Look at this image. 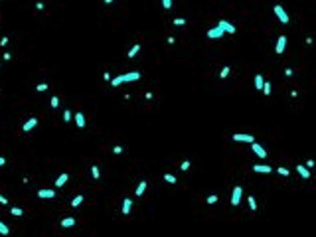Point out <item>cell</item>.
<instances>
[{
	"label": "cell",
	"mask_w": 316,
	"mask_h": 237,
	"mask_svg": "<svg viewBox=\"0 0 316 237\" xmlns=\"http://www.w3.org/2000/svg\"><path fill=\"white\" fill-rule=\"evenodd\" d=\"M217 26H219L223 32H225V34H235V26H233L231 22H227V20H223V18L217 22Z\"/></svg>",
	"instance_id": "obj_5"
},
{
	"label": "cell",
	"mask_w": 316,
	"mask_h": 237,
	"mask_svg": "<svg viewBox=\"0 0 316 237\" xmlns=\"http://www.w3.org/2000/svg\"><path fill=\"white\" fill-rule=\"evenodd\" d=\"M229 71H231V67H229V65H225V67L221 69V71H219V77H221V79H225L227 75H229Z\"/></svg>",
	"instance_id": "obj_25"
},
{
	"label": "cell",
	"mask_w": 316,
	"mask_h": 237,
	"mask_svg": "<svg viewBox=\"0 0 316 237\" xmlns=\"http://www.w3.org/2000/svg\"><path fill=\"white\" fill-rule=\"evenodd\" d=\"M255 172H259V174H271L273 172V166H267V164H255L253 166Z\"/></svg>",
	"instance_id": "obj_11"
},
{
	"label": "cell",
	"mask_w": 316,
	"mask_h": 237,
	"mask_svg": "<svg viewBox=\"0 0 316 237\" xmlns=\"http://www.w3.org/2000/svg\"><path fill=\"white\" fill-rule=\"evenodd\" d=\"M190 166H192V164H190V160H184V162L180 164V170H184V172H186V170H190Z\"/></svg>",
	"instance_id": "obj_35"
},
{
	"label": "cell",
	"mask_w": 316,
	"mask_h": 237,
	"mask_svg": "<svg viewBox=\"0 0 316 237\" xmlns=\"http://www.w3.org/2000/svg\"><path fill=\"white\" fill-rule=\"evenodd\" d=\"M247 202H249V208H251V209H253V212H255V209H257V202H255V196H249V198H247Z\"/></svg>",
	"instance_id": "obj_28"
},
{
	"label": "cell",
	"mask_w": 316,
	"mask_h": 237,
	"mask_svg": "<svg viewBox=\"0 0 316 237\" xmlns=\"http://www.w3.org/2000/svg\"><path fill=\"white\" fill-rule=\"evenodd\" d=\"M217 200H219L217 194H211V196H207V203H210V206H211V203H216Z\"/></svg>",
	"instance_id": "obj_32"
},
{
	"label": "cell",
	"mask_w": 316,
	"mask_h": 237,
	"mask_svg": "<svg viewBox=\"0 0 316 237\" xmlns=\"http://www.w3.org/2000/svg\"><path fill=\"white\" fill-rule=\"evenodd\" d=\"M77 221H75V217H63L61 219V227L63 229H69V227H73Z\"/></svg>",
	"instance_id": "obj_15"
},
{
	"label": "cell",
	"mask_w": 316,
	"mask_h": 237,
	"mask_svg": "<svg viewBox=\"0 0 316 237\" xmlns=\"http://www.w3.org/2000/svg\"><path fill=\"white\" fill-rule=\"evenodd\" d=\"M103 2H105V4H111V2H113V0H103Z\"/></svg>",
	"instance_id": "obj_46"
},
{
	"label": "cell",
	"mask_w": 316,
	"mask_h": 237,
	"mask_svg": "<svg viewBox=\"0 0 316 237\" xmlns=\"http://www.w3.org/2000/svg\"><path fill=\"white\" fill-rule=\"evenodd\" d=\"M261 91H263L265 95H271V83H267V81H265V83H263V89H261Z\"/></svg>",
	"instance_id": "obj_34"
},
{
	"label": "cell",
	"mask_w": 316,
	"mask_h": 237,
	"mask_svg": "<svg viewBox=\"0 0 316 237\" xmlns=\"http://www.w3.org/2000/svg\"><path fill=\"white\" fill-rule=\"evenodd\" d=\"M277 172H278L281 176H288V174H291V170H288V168H285V166H278V168H277Z\"/></svg>",
	"instance_id": "obj_29"
},
{
	"label": "cell",
	"mask_w": 316,
	"mask_h": 237,
	"mask_svg": "<svg viewBox=\"0 0 316 237\" xmlns=\"http://www.w3.org/2000/svg\"><path fill=\"white\" fill-rule=\"evenodd\" d=\"M47 89H50V85H47V83H38V85H36V91H40V93H44V91H47Z\"/></svg>",
	"instance_id": "obj_26"
},
{
	"label": "cell",
	"mask_w": 316,
	"mask_h": 237,
	"mask_svg": "<svg viewBox=\"0 0 316 237\" xmlns=\"http://www.w3.org/2000/svg\"><path fill=\"white\" fill-rule=\"evenodd\" d=\"M10 233V227L4 221H0V235H8Z\"/></svg>",
	"instance_id": "obj_22"
},
{
	"label": "cell",
	"mask_w": 316,
	"mask_h": 237,
	"mask_svg": "<svg viewBox=\"0 0 316 237\" xmlns=\"http://www.w3.org/2000/svg\"><path fill=\"white\" fill-rule=\"evenodd\" d=\"M0 203H2V206H6V203H8V198H4L2 194H0Z\"/></svg>",
	"instance_id": "obj_39"
},
{
	"label": "cell",
	"mask_w": 316,
	"mask_h": 237,
	"mask_svg": "<svg viewBox=\"0 0 316 237\" xmlns=\"http://www.w3.org/2000/svg\"><path fill=\"white\" fill-rule=\"evenodd\" d=\"M294 71H292V69L291 67H285V75H287V77H291V75H292Z\"/></svg>",
	"instance_id": "obj_38"
},
{
	"label": "cell",
	"mask_w": 316,
	"mask_h": 237,
	"mask_svg": "<svg viewBox=\"0 0 316 237\" xmlns=\"http://www.w3.org/2000/svg\"><path fill=\"white\" fill-rule=\"evenodd\" d=\"M122 152H125V148H122L121 144H115L113 146V154H122Z\"/></svg>",
	"instance_id": "obj_33"
},
{
	"label": "cell",
	"mask_w": 316,
	"mask_h": 237,
	"mask_svg": "<svg viewBox=\"0 0 316 237\" xmlns=\"http://www.w3.org/2000/svg\"><path fill=\"white\" fill-rule=\"evenodd\" d=\"M38 198H42V200H53V198H56V190H51V188H42V190H38Z\"/></svg>",
	"instance_id": "obj_4"
},
{
	"label": "cell",
	"mask_w": 316,
	"mask_h": 237,
	"mask_svg": "<svg viewBox=\"0 0 316 237\" xmlns=\"http://www.w3.org/2000/svg\"><path fill=\"white\" fill-rule=\"evenodd\" d=\"M4 164H6V158H4V156H0V166H4Z\"/></svg>",
	"instance_id": "obj_45"
},
{
	"label": "cell",
	"mask_w": 316,
	"mask_h": 237,
	"mask_svg": "<svg viewBox=\"0 0 316 237\" xmlns=\"http://www.w3.org/2000/svg\"><path fill=\"white\" fill-rule=\"evenodd\" d=\"M8 42H10V40H8V38H6V36H4V38H2V40H0V46H2V47H4V46H6V44H8Z\"/></svg>",
	"instance_id": "obj_40"
},
{
	"label": "cell",
	"mask_w": 316,
	"mask_h": 237,
	"mask_svg": "<svg viewBox=\"0 0 316 237\" xmlns=\"http://www.w3.org/2000/svg\"><path fill=\"white\" fill-rule=\"evenodd\" d=\"M162 178H164L166 182H168V184H176V176H172V174H168V172H166V174H164Z\"/></svg>",
	"instance_id": "obj_24"
},
{
	"label": "cell",
	"mask_w": 316,
	"mask_h": 237,
	"mask_svg": "<svg viewBox=\"0 0 316 237\" xmlns=\"http://www.w3.org/2000/svg\"><path fill=\"white\" fill-rule=\"evenodd\" d=\"M304 166H306V168L310 170V168H312V166H314V160H306V164H304Z\"/></svg>",
	"instance_id": "obj_42"
},
{
	"label": "cell",
	"mask_w": 316,
	"mask_h": 237,
	"mask_svg": "<svg viewBox=\"0 0 316 237\" xmlns=\"http://www.w3.org/2000/svg\"><path fill=\"white\" fill-rule=\"evenodd\" d=\"M34 127H38V118H36V117H32V118H28V121H26L24 125H22V131H24V132H30Z\"/></svg>",
	"instance_id": "obj_10"
},
{
	"label": "cell",
	"mask_w": 316,
	"mask_h": 237,
	"mask_svg": "<svg viewBox=\"0 0 316 237\" xmlns=\"http://www.w3.org/2000/svg\"><path fill=\"white\" fill-rule=\"evenodd\" d=\"M296 172L304 178V180H306V178H310V170L306 168V166H302V164H298V166H296Z\"/></svg>",
	"instance_id": "obj_16"
},
{
	"label": "cell",
	"mask_w": 316,
	"mask_h": 237,
	"mask_svg": "<svg viewBox=\"0 0 316 237\" xmlns=\"http://www.w3.org/2000/svg\"><path fill=\"white\" fill-rule=\"evenodd\" d=\"M285 47H287V36H278L277 38V46H275V53L281 56V53L285 51Z\"/></svg>",
	"instance_id": "obj_7"
},
{
	"label": "cell",
	"mask_w": 316,
	"mask_h": 237,
	"mask_svg": "<svg viewBox=\"0 0 316 237\" xmlns=\"http://www.w3.org/2000/svg\"><path fill=\"white\" fill-rule=\"evenodd\" d=\"M223 34H225V32H223L221 28H219V26H216V28L207 30V40H221V38H223Z\"/></svg>",
	"instance_id": "obj_3"
},
{
	"label": "cell",
	"mask_w": 316,
	"mask_h": 237,
	"mask_svg": "<svg viewBox=\"0 0 316 237\" xmlns=\"http://www.w3.org/2000/svg\"><path fill=\"white\" fill-rule=\"evenodd\" d=\"M231 138H233L235 142H253V141H255V136H253V134H241V132L233 134Z\"/></svg>",
	"instance_id": "obj_9"
},
{
	"label": "cell",
	"mask_w": 316,
	"mask_h": 237,
	"mask_svg": "<svg viewBox=\"0 0 316 237\" xmlns=\"http://www.w3.org/2000/svg\"><path fill=\"white\" fill-rule=\"evenodd\" d=\"M166 42H168V44H170V46H172V44H174V42H176V38H172V36H170V38H166Z\"/></svg>",
	"instance_id": "obj_44"
},
{
	"label": "cell",
	"mask_w": 316,
	"mask_h": 237,
	"mask_svg": "<svg viewBox=\"0 0 316 237\" xmlns=\"http://www.w3.org/2000/svg\"><path fill=\"white\" fill-rule=\"evenodd\" d=\"M273 10H275V16H277V18H278V22H281V24H285V26H287L288 22H291V18H288L287 10L283 8L281 4H275V6H273Z\"/></svg>",
	"instance_id": "obj_1"
},
{
	"label": "cell",
	"mask_w": 316,
	"mask_h": 237,
	"mask_svg": "<svg viewBox=\"0 0 316 237\" xmlns=\"http://www.w3.org/2000/svg\"><path fill=\"white\" fill-rule=\"evenodd\" d=\"M251 150H253V152L257 154V156H259V158H267V150L263 148V146H261V144L259 142H251Z\"/></svg>",
	"instance_id": "obj_8"
},
{
	"label": "cell",
	"mask_w": 316,
	"mask_h": 237,
	"mask_svg": "<svg viewBox=\"0 0 316 237\" xmlns=\"http://www.w3.org/2000/svg\"><path fill=\"white\" fill-rule=\"evenodd\" d=\"M121 79H122V83L138 81V79H140V73H138V71H128V73H125V75H121Z\"/></svg>",
	"instance_id": "obj_6"
},
{
	"label": "cell",
	"mask_w": 316,
	"mask_h": 237,
	"mask_svg": "<svg viewBox=\"0 0 316 237\" xmlns=\"http://www.w3.org/2000/svg\"><path fill=\"white\" fill-rule=\"evenodd\" d=\"M162 8L170 10V8H172V0H162Z\"/></svg>",
	"instance_id": "obj_36"
},
{
	"label": "cell",
	"mask_w": 316,
	"mask_h": 237,
	"mask_svg": "<svg viewBox=\"0 0 316 237\" xmlns=\"http://www.w3.org/2000/svg\"><path fill=\"white\" fill-rule=\"evenodd\" d=\"M83 200H85L83 196H75V198H73V200H71V208H79V206H81V203H83Z\"/></svg>",
	"instance_id": "obj_20"
},
{
	"label": "cell",
	"mask_w": 316,
	"mask_h": 237,
	"mask_svg": "<svg viewBox=\"0 0 316 237\" xmlns=\"http://www.w3.org/2000/svg\"><path fill=\"white\" fill-rule=\"evenodd\" d=\"M44 8H46V6H44V2H36V10H38V12H42Z\"/></svg>",
	"instance_id": "obj_37"
},
{
	"label": "cell",
	"mask_w": 316,
	"mask_h": 237,
	"mask_svg": "<svg viewBox=\"0 0 316 237\" xmlns=\"http://www.w3.org/2000/svg\"><path fill=\"white\" fill-rule=\"evenodd\" d=\"M241 198H243V188H241V186H235V188H233V194H231V206H233V208L239 206Z\"/></svg>",
	"instance_id": "obj_2"
},
{
	"label": "cell",
	"mask_w": 316,
	"mask_h": 237,
	"mask_svg": "<svg viewBox=\"0 0 316 237\" xmlns=\"http://www.w3.org/2000/svg\"><path fill=\"white\" fill-rule=\"evenodd\" d=\"M174 26H178V28H182V26H186V18H174Z\"/></svg>",
	"instance_id": "obj_27"
},
{
	"label": "cell",
	"mask_w": 316,
	"mask_h": 237,
	"mask_svg": "<svg viewBox=\"0 0 316 237\" xmlns=\"http://www.w3.org/2000/svg\"><path fill=\"white\" fill-rule=\"evenodd\" d=\"M2 57H4V61H10V59H12V53H8V51H6Z\"/></svg>",
	"instance_id": "obj_41"
},
{
	"label": "cell",
	"mask_w": 316,
	"mask_h": 237,
	"mask_svg": "<svg viewBox=\"0 0 316 237\" xmlns=\"http://www.w3.org/2000/svg\"><path fill=\"white\" fill-rule=\"evenodd\" d=\"M67 182H69V174H65V172H63V174L57 176V180L53 182V184H56V188H63V186L67 184Z\"/></svg>",
	"instance_id": "obj_13"
},
{
	"label": "cell",
	"mask_w": 316,
	"mask_h": 237,
	"mask_svg": "<svg viewBox=\"0 0 316 237\" xmlns=\"http://www.w3.org/2000/svg\"><path fill=\"white\" fill-rule=\"evenodd\" d=\"M50 105H51V109H57V107H60V97L53 95L51 99H50Z\"/></svg>",
	"instance_id": "obj_23"
},
{
	"label": "cell",
	"mask_w": 316,
	"mask_h": 237,
	"mask_svg": "<svg viewBox=\"0 0 316 237\" xmlns=\"http://www.w3.org/2000/svg\"><path fill=\"white\" fill-rule=\"evenodd\" d=\"M103 79H105V81H109V79H111V73L105 71V73H103Z\"/></svg>",
	"instance_id": "obj_43"
},
{
	"label": "cell",
	"mask_w": 316,
	"mask_h": 237,
	"mask_svg": "<svg viewBox=\"0 0 316 237\" xmlns=\"http://www.w3.org/2000/svg\"><path fill=\"white\" fill-rule=\"evenodd\" d=\"M73 121H75V125H77L79 128H85V123H87V121H85V115H83V113H75V115H73Z\"/></svg>",
	"instance_id": "obj_14"
},
{
	"label": "cell",
	"mask_w": 316,
	"mask_h": 237,
	"mask_svg": "<svg viewBox=\"0 0 316 237\" xmlns=\"http://www.w3.org/2000/svg\"><path fill=\"white\" fill-rule=\"evenodd\" d=\"M131 209H132V200H131V198H125V200H122L121 213H122V215H128V213H131Z\"/></svg>",
	"instance_id": "obj_12"
},
{
	"label": "cell",
	"mask_w": 316,
	"mask_h": 237,
	"mask_svg": "<svg viewBox=\"0 0 316 237\" xmlns=\"http://www.w3.org/2000/svg\"><path fill=\"white\" fill-rule=\"evenodd\" d=\"M91 176H93L95 180H99V178H101V170H99V166H91Z\"/></svg>",
	"instance_id": "obj_21"
},
{
	"label": "cell",
	"mask_w": 316,
	"mask_h": 237,
	"mask_svg": "<svg viewBox=\"0 0 316 237\" xmlns=\"http://www.w3.org/2000/svg\"><path fill=\"white\" fill-rule=\"evenodd\" d=\"M71 118H73V113L71 111H63V121H65V123H69V121H71Z\"/></svg>",
	"instance_id": "obj_30"
},
{
	"label": "cell",
	"mask_w": 316,
	"mask_h": 237,
	"mask_svg": "<svg viewBox=\"0 0 316 237\" xmlns=\"http://www.w3.org/2000/svg\"><path fill=\"white\" fill-rule=\"evenodd\" d=\"M138 51H140V44H135V46L131 47V50H128V53H127V56H128V59H132V57H135Z\"/></svg>",
	"instance_id": "obj_19"
},
{
	"label": "cell",
	"mask_w": 316,
	"mask_h": 237,
	"mask_svg": "<svg viewBox=\"0 0 316 237\" xmlns=\"http://www.w3.org/2000/svg\"><path fill=\"white\" fill-rule=\"evenodd\" d=\"M263 83H265L263 75H259V73H257V75H255V89H257V91H261V89H263Z\"/></svg>",
	"instance_id": "obj_18"
},
{
	"label": "cell",
	"mask_w": 316,
	"mask_h": 237,
	"mask_svg": "<svg viewBox=\"0 0 316 237\" xmlns=\"http://www.w3.org/2000/svg\"><path fill=\"white\" fill-rule=\"evenodd\" d=\"M148 188V182L146 180H142V182H138V186H136V196H142L144 194V190Z\"/></svg>",
	"instance_id": "obj_17"
},
{
	"label": "cell",
	"mask_w": 316,
	"mask_h": 237,
	"mask_svg": "<svg viewBox=\"0 0 316 237\" xmlns=\"http://www.w3.org/2000/svg\"><path fill=\"white\" fill-rule=\"evenodd\" d=\"M10 213L12 215H16V217H20V215H24V212L20 208H10Z\"/></svg>",
	"instance_id": "obj_31"
}]
</instances>
